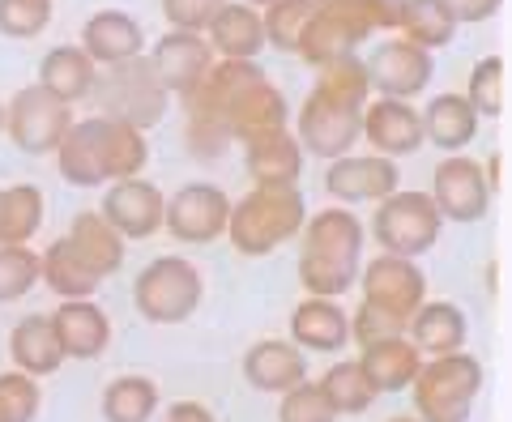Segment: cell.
I'll return each instance as SVG.
<instances>
[{"label": "cell", "mask_w": 512, "mask_h": 422, "mask_svg": "<svg viewBox=\"0 0 512 422\" xmlns=\"http://www.w3.org/2000/svg\"><path fill=\"white\" fill-rule=\"evenodd\" d=\"M99 214L111 222L124 243L128 239H150L163 231V214H167V197L163 188L150 184V180H116L107 192H103V209Z\"/></svg>", "instance_id": "cell-16"}, {"label": "cell", "mask_w": 512, "mask_h": 422, "mask_svg": "<svg viewBox=\"0 0 512 422\" xmlns=\"http://www.w3.org/2000/svg\"><path fill=\"white\" fill-rule=\"evenodd\" d=\"M389 337H406V324L393 320L389 312H380L372 303H359L355 312H350V342L376 346V342H389Z\"/></svg>", "instance_id": "cell-44"}, {"label": "cell", "mask_w": 512, "mask_h": 422, "mask_svg": "<svg viewBox=\"0 0 512 422\" xmlns=\"http://www.w3.org/2000/svg\"><path fill=\"white\" fill-rule=\"evenodd\" d=\"M94 81H99V64H94L82 47H52V52L39 60V86L69 107L90 99Z\"/></svg>", "instance_id": "cell-30"}, {"label": "cell", "mask_w": 512, "mask_h": 422, "mask_svg": "<svg viewBox=\"0 0 512 422\" xmlns=\"http://www.w3.org/2000/svg\"><path fill=\"white\" fill-rule=\"evenodd\" d=\"M359 367H363V376L372 380L376 393H402V388H410L414 376H419L423 354L410 337H389V342L363 346Z\"/></svg>", "instance_id": "cell-29"}, {"label": "cell", "mask_w": 512, "mask_h": 422, "mask_svg": "<svg viewBox=\"0 0 512 422\" xmlns=\"http://www.w3.org/2000/svg\"><path fill=\"white\" fill-rule=\"evenodd\" d=\"M303 222H308V209H303L299 188L256 184L248 197L231 205L227 239L239 256H269L282 243H291L303 231Z\"/></svg>", "instance_id": "cell-5"}, {"label": "cell", "mask_w": 512, "mask_h": 422, "mask_svg": "<svg viewBox=\"0 0 512 422\" xmlns=\"http://www.w3.org/2000/svg\"><path fill=\"white\" fill-rule=\"evenodd\" d=\"M431 201H436L440 218L448 222H478L491 209V184L483 175V162L466 154H448L440 158L436 175H431Z\"/></svg>", "instance_id": "cell-13"}, {"label": "cell", "mask_w": 512, "mask_h": 422, "mask_svg": "<svg viewBox=\"0 0 512 422\" xmlns=\"http://www.w3.org/2000/svg\"><path fill=\"white\" fill-rule=\"evenodd\" d=\"M205 299L201 269L188 256H158L137 273L133 303L150 324H184Z\"/></svg>", "instance_id": "cell-8"}, {"label": "cell", "mask_w": 512, "mask_h": 422, "mask_svg": "<svg viewBox=\"0 0 512 422\" xmlns=\"http://www.w3.org/2000/svg\"><path fill=\"white\" fill-rule=\"evenodd\" d=\"M440 209L436 201L427 197V192H414V188H397L393 197H384L380 209H376V218H372V235L384 252H393V256H423L431 252L440 243Z\"/></svg>", "instance_id": "cell-9"}, {"label": "cell", "mask_w": 512, "mask_h": 422, "mask_svg": "<svg viewBox=\"0 0 512 422\" xmlns=\"http://www.w3.org/2000/svg\"><path fill=\"white\" fill-rule=\"evenodd\" d=\"M444 5H448V13H453L457 26H461V22H487V18H495L504 0H444Z\"/></svg>", "instance_id": "cell-46"}, {"label": "cell", "mask_w": 512, "mask_h": 422, "mask_svg": "<svg viewBox=\"0 0 512 422\" xmlns=\"http://www.w3.org/2000/svg\"><path fill=\"white\" fill-rule=\"evenodd\" d=\"M150 162V141L141 128L107 116L73 120V128L56 145V167L64 184L99 188L116 180H137Z\"/></svg>", "instance_id": "cell-2"}, {"label": "cell", "mask_w": 512, "mask_h": 422, "mask_svg": "<svg viewBox=\"0 0 512 422\" xmlns=\"http://www.w3.org/2000/svg\"><path fill=\"white\" fill-rule=\"evenodd\" d=\"M466 103L474 107V116H500L504 111V60L500 56H487L474 64L470 73V86H466Z\"/></svg>", "instance_id": "cell-40"}, {"label": "cell", "mask_w": 512, "mask_h": 422, "mask_svg": "<svg viewBox=\"0 0 512 422\" xmlns=\"http://www.w3.org/2000/svg\"><path fill=\"white\" fill-rule=\"evenodd\" d=\"M363 286V303L389 312L393 320L410 324V316L427 303V273L410 261V256H372L363 269H359V282Z\"/></svg>", "instance_id": "cell-11"}, {"label": "cell", "mask_w": 512, "mask_h": 422, "mask_svg": "<svg viewBox=\"0 0 512 422\" xmlns=\"http://www.w3.org/2000/svg\"><path fill=\"white\" fill-rule=\"evenodd\" d=\"M0 133H5V103H0Z\"/></svg>", "instance_id": "cell-50"}, {"label": "cell", "mask_w": 512, "mask_h": 422, "mask_svg": "<svg viewBox=\"0 0 512 422\" xmlns=\"http://www.w3.org/2000/svg\"><path fill=\"white\" fill-rule=\"evenodd\" d=\"M308 13H312V0H274V5H265V13H261L265 43L278 47V52H295Z\"/></svg>", "instance_id": "cell-39"}, {"label": "cell", "mask_w": 512, "mask_h": 422, "mask_svg": "<svg viewBox=\"0 0 512 422\" xmlns=\"http://www.w3.org/2000/svg\"><path fill=\"white\" fill-rule=\"evenodd\" d=\"M94 107H99V116L107 120H124L133 128H154L158 120L167 116V86L158 81L150 56H133L124 64H111V69L99 73L94 81Z\"/></svg>", "instance_id": "cell-7"}, {"label": "cell", "mask_w": 512, "mask_h": 422, "mask_svg": "<svg viewBox=\"0 0 512 422\" xmlns=\"http://www.w3.org/2000/svg\"><path fill=\"white\" fill-rule=\"evenodd\" d=\"M397 9H402V0H312V13L299 30L295 52L312 69L338 56H355L363 39L397 26Z\"/></svg>", "instance_id": "cell-4"}, {"label": "cell", "mask_w": 512, "mask_h": 422, "mask_svg": "<svg viewBox=\"0 0 512 422\" xmlns=\"http://www.w3.org/2000/svg\"><path fill=\"white\" fill-rule=\"evenodd\" d=\"M163 422H218V418L205 401H171Z\"/></svg>", "instance_id": "cell-47"}, {"label": "cell", "mask_w": 512, "mask_h": 422, "mask_svg": "<svg viewBox=\"0 0 512 422\" xmlns=\"http://www.w3.org/2000/svg\"><path fill=\"white\" fill-rule=\"evenodd\" d=\"M312 90L329 94V99H342V103H350V107H363L367 99H372V86H367V69H363L359 56H338V60L320 64Z\"/></svg>", "instance_id": "cell-37"}, {"label": "cell", "mask_w": 512, "mask_h": 422, "mask_svg": "<svg viewBox=\"0 0 512 422\" xmlns=\"http://www.w3.org/2000/svg\"><path fill=\"white\" fill-rule=\"evenodd\" d=\"M423 116V141L440 145V150H466L478 137V116L466 103V94H436Z\"/></svg>", "instance_id": "cell-31"}, {"label": "cell", "mask_w": 512, "mask_h": 422, "mask_svg": "<svg viewBox=\"0 0 512 422\" xmlns=\"http://www.w3.org/2000/svg\"><path fill=\"white\" fill-rule=\"evenodd\" d=\"M52 26V0H0V35L35 39Z\"/></svg>", "instance_id": "cell-42"}, {"label": "cell", "mask_w": 512, "mask_h": 422, "mask_svg": "<svg viewBox=\"0 0 512 422\" xmlns=\"http://www.w3.org/2000/svg\"><path fill=\"white\" fill-rule=\"evenodd\" d=\"M150 64L158 81L167 86V94H184L197 90L214 69V47L205 35H188V30H167L163 39L150 47Z\"/></svg>", "instance_id": "cell-18"}, {"label": "cell", "mask_w": 512, "mask_h": 422, "mask_svg": "<svg viewBox=\"0 0 512 422\" xmlns=\"http://www.w3.org/2000/svg\"><path fill=\"white\" fill-rule=\"evenodd\" d=\"M359 116H363V107H350L342 99H329V94L312 90L308 99H303L299 116H295V141L308 154L333 162V158H342V154L355 150Z\"/></svg>", "instance_id": "cell-12"}, {"label": "cell", "mask_w": 512, "mask_h": 422, "mask_svg": "<svg viewBox=\"0 0 512 422\" xmlns=\"http://www.w3.org/2000/svg\"><path fill=\"white\" fill-rule=\"evenodd\" d=\"M47 316L64 359H99L111 342V320L94 299H60V307Z\"/></svg>", "instance_id": "cell-20"}, {"label": "cell", "mask_w": 512, "mask_h": 422, "mask_svg": "<svg viewBox=\"0 0 512 422\" xmlns=\"http://www.w3.org/2000/svg\"><path fill=\"white\" fill-rule=\"evenodd\" d=\"M227 5V0H163V13L171 30H188V35H205L210 22L218 18V9Z\"/></svg>", "instance_id": "cell-45"}, {"label": "cell", "mask_w": 512, "mask_h": 422, "mask_svg": "<svg viewBox=\"0 0 512 422\" xmlns=\"http://www.w3.org/2000/svg\"><path fill=\"white\" fill-rule=\"evenodd\" d=\"M39 282H47V290H56L60 299H94L99 290V278L82 269V261L64 248V239H52L39 256Z\"/></svg>", "instance_id": "cell-35"}, {"label": "cell", "mask_w": 512, "mask_h": 422, "mask_svg": "<svg viewBox=\"0 0 512 422\" xmlns=\"http://www.w3.org/2000/svg\"><path fill=\"white\" fill-rule=\"evenodd\" d=\"M231 197L214 184H184L167 197L163 226L180 243H214L227 235Z\"/></svg>", "instance_id": "cell-14"}, {"label": "cell", "mask_w": 512, "mask_h": 422, "mask_svg": "<svg viewBox=\"0 0 512 422\" xmlns=\"http://www.w3.org/2000/svg\"><path fill=\"white\" fill-rule=\"evenodd\" d=\"M483 363L474 354H440V359H423L419 376H414V418L419 422H470L474 401L483 393Z\"/></svg>", "instance_id": "cell-6"}, {"label": "cell", "mask_w": 512, "mask_h": 422, "mask_svg": "<svg viewBox=\"0 0 512 422\" xmlns=\"http://www.w3.org/2000/svg\"><path fill=\"white\" fill-rule=\"evenodd\" d=\"M69 128H73V107L60 103L56 94H47L39 81L5 103V133L26 154H52Z\"/></svg>", "instance_id": "cell-10"}, {"label": "cell", "mask_w": 512, "mask_h": 422, "mask_svg": "<svg viewBox=\"0 0 512 422\" xmlns=\"http://www.w3.org/2000/svg\"><path fill=\"white\" fill-rule=\"evenodd\" d=\"M466 337H470L466 312L448 299H431L410 316V342L419 346V354H431V359L457 354L461 346H466Z\"/></svg>", "instance_id": "cell-28"}, {"label": "cell", "mask_w": 512, "mask_h": 422, "mask_svg": "<svg viewBox=\"0 0 512 422\" xmlns=\"http://www.w3.org/2000/svg\"><path fill=\"white\" fill-rule=\"evenodd\" d=\"M278 422H338V410L329 405V397L320 393V384L303 380L291 393H282Z\"/></svg>", "instance_id": "cell-43"}, {"label": "cell", "mask_w": 512, "mask_h": 422, "mask_svg": "<svg viewBox=\"0 0 512 422\" xmlns=\"http://www.w3.org/2000/svg\"><path fill=\"white\" fill-rule=\"evenodd\" d=\"M363 69H367V86H372L380 99L410 103L414 94L427 90L431 73H436V60H431V52H423L419 43L393 39V43H380L376 52L363 60Z\"/></svg>", "instance_id": "cell-15"}, {"label": "cell", "mask_w": 512, "mask_h": 422, "mask_svg": "<svg viewBox=\"0 0 512 422\" xmlns=\"http://www.w3.org/2000/svg\"><path fill=\"white\" fill-rule=\"evenodd\" d=\"M43 192L35 184H13L0 188V248H18V243H30L43 226Z\"/></svg>", "instance_id": "cell-32"}, {"label": "cell", "mask_w": 512, "mask_h": 422, "mask_svg": "<svg viewBox=\"0 0 512 422\" xmlns=\"http://www.w3.org/2000/svg\"><path fill=\"white\" fill-rule=\"evenodd\" d=\"M158 414V384L150 376H116L103 388L107 422H150Z\"/></svg>", "instance_id": "cell-36"}, {"label": "cell", "mask_w": 512, "mask_h": 422, "mask_svg": "<svg viewBox=\"0 0 512 422\" xmlns=\"http://www.w3.org/2000/svg\"><path fill=\"white\" fill-rule=\"evenodd\" d=\"M244 167L252 175V184H278V188H299L303 175V145L295 141L291 128L269 133L261 141L244 145Z\"/></svg>", "instance_id": "cell-27"}, {"label": "cell", "mask_w": 512, "mask_h": 422, "mask_svg": "<svg viewBox=\"0 0 512 422\" xmlns=\"http://www.w3.org/2000/svg\"><path fill=\"white\" fill-rule=\"evenodd\" d=\"M244 380L256 393H291L295 384L308 380V354L286 337H265V342L248 346L244 354Z\"/></svg>", "instance_id": "cell-21"}, {"label": "cell", "mask_w": 512, "mask_h": 422, "mask_svg": "<svg viewBox=\"0 0 512 422\" xmlns=\"http://www.w3.org/2000/svg\"><path fill=\"white\" fill-rule=\"evenodd\" d=\"M35 286H39V252H30V243L0 248V303H18Z\"/></svg>", "instance_id": "cell-38"}, {"label": "cell", "mask_w": 512, "mask_h": 422, "mask_svg": "<svg viewBox=\"0 0 512 422\" xmlns=\"http://www.w3.org/2000/svg\"><path fill=\"white\" fill-rule=\"evenodd\" d=\"M359 137H367V145L380 154V158H406V154H419L423 145V116L402 99H372L363 103V116H359Z\"/></svg>", "instance_id": "cell-19"}, {"label": "cell", "mask_w": 512, "mask_h": 422, "mask_svg": "<svg viewBox=\"0 0 512 422\" xmlns=\"http://www.w3.org/2000/svg\"><path fill=\"white\" fill-rule=\"evenodd\" d=\"M291 342L299 350L316 354H342L350 342V316L338 307V299H303L291 312Z\"/></svg>", "instance_id": "cell-24"}, {"label": "cell", "mask_w": 512, "mask_h": 422, "mask_svg": "<svg viewBox=\"0 0 512 422\" xmlns=\"http://www.w3.org/2000/svg\"><path fill=\"white\" fill-rule=\"evenodd\" d=\"M389 422H419V418H406V414H397V418H389Z\"/></svg>", "instance_id": "cell-49"}, {"label": "cell", "mask_w": 512, "mask_h": 422, "mask_svg": "<svg viewBox=\"0 0 512 422\" xmlns=\"http://www.w3.org/2000/svg\"><path fill=\"white\" fill-rule=\"evenodd\" d=\"M9 359H13V371H22V376H30V380L56 376L64 354H60V342H56L52 316H26V320L13 324Z\"/></svg>", "instance_id": "cell-26"}, {"label": "cell", "mask_w": 512, "mask_h": 422, "mask_svg": "<svg viewBox=\"0 0 512 422\" xmlns=\"http://www.w3.org/2000/svg\"><path fill=\"white\" fill-rule=\"evenodd\" d=\"M316 384H320V393L329 397L333 410H338V418L342 414H367V410H372V401L380 397L372 388V380L363 376L359 359H338Z\"/></svg>", "instance_id": "cell-34"}, {"label": "cell", "mask_w": 512, "mask_h": 422, "mask_svg": "<svg viewBox=\"0 0 512 422\" xmlns=\"http://www.w3.org/2000/svg\"><path fill=\"white\" fill-rule=\"evenodd\" d=\"M60 239H64V248L82 261V269L94 273L99 282L111 278V273L124 265V239L111 231V222L99 214V209H82Z\"/></svg>", "instance_id": "cell-23"}, {"label": "cell", "mask_w": 512, "mask_h": 422, "mask_svg": "<svg viewBox=\"0 0 512 422\" xmlns=\"http://www.w3.org/2000/svg\"><path fill=\"white\" fill-rule=\"evenodd\" d=\"M82 52L111 69V64H124L133 56H146V30L133 13L124 9H99L94 18L82 26Z\"/></svg>", "instance_id": "cell-22"}, {"label": "cell", "mask_w": 512, "mask_h": 422, "mask_svg": "<svg viewBox=\"0 0 512 422\" xmlns=\"http://www.w3.org/2000/svg\"><path fill=\"white\" fill-rule=\"evenodd\" d=\"M402 188V171L393 158L380 154H342L329 162L325 171V192L338 197L342 205H359V201H384Z\"/></svg>", "instance_id": "cell-17"}, {"label": "cell", "mask_w": 512, "mask_h": 422, "mask_svg": "<svg viewBox=\"0 0 512 422\" xmlns=\"http://www.w3.org/2000/svg\"><path fill=\"white\" fill-rule=\"evenodd\" d=\"M397 30L406 35V43H419L423 52L448 47L457 35V18L448 13L444 0H402L397 9Z\"/></svg>", "instance_id": "cell-33"}, {"label": "cell", "mask_w": 512, "mask_h": 422, "mask_svg": "<svg viewBox=\"0 0 512 422\" xmlns=\"http://www.w3.org/2000/svg\"><path fill=\"white\" fill-rule=\"evenodd\" d=\"M244 5H252V9H265V5H274V0H244Z\"/></svg>", "instance_id": "cell-48"}, {"label": "cell", "mask_w": 512, "mask_h": 422, "mask_svg": "<svg viewBox=\"0 0 512 422\" xmlns=\"http://www.w3.org/2000/svg\"><path fill=\"white\" fill-rule=\"evenodd\" d=\"M184 107L188 145L197 158H218L227 141L252 145L269 133H282L291 120L286 94L256 60H214L210 77L184 94Z\"/></svg>", "instance_id": "cell-1"}, {"label": "cell", "mask_w": 512, "mask_h": 422, "mask_svg": "<svg viewBox=\"0 0 512 422\" xmlns=\"http://www.w3.org/2000/svg\"><path fill=\"white\" fill-rule=\"evenodd\" d=\"M214 56L222 60H256L265 52V26H261V9L244 5V0H227L218 9V18L205 30Z\"/></svg>", "instance_id": "cell-25"}, {"label": "cell", "mask_w": 512, "mask_h": 422, "mask_svg": "<svg viewBox=\"0 0 512 422\" xmlns=\"http://www.w3.org/2000/svg\"><path fill=\"white\" fill-rule=\"evenodd\" d=\"M299 286L312 299H342L363 269V222L346 205H329L303 222Z\"/></svg>", "instance_id": "cell-3"}, {"label": "cell", "mask_w": 512, "mask_h": 422, "mask_svg": "<svg viewBox=\"0 0 512 422\" xmlns=\"http://www.w3.org/2000/svg\"><path fill=\"white\" fill-rule=\"evenodd\" d=\"M43 405L39 380L22 376V371H0V422H35Z\"/></svg>", "instance_id": "cell-41"}]
</instances>
